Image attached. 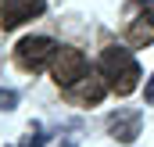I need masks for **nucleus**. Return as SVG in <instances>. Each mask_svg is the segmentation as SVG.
Returning a JSON list of instances; mask_svg holds the SVG:
<instances>
[{
  "instance_id": "6e6552de",
  "label": "nucleus",
  "mask_w": 154,
  "mask_h": 147,
  "mask_svg": "<svg viewBox=\"0 0 154 147\" xmlns=\"http://www.w3.org/2000/svg\"><path fill=\"white\" fill-rule=\"evenodd\" d=\"M14 108H18V90L0 86V111H14Z\"/></svg>"
},
{
  "instance_id": "0eeeda50",
  "label": "nucleus",
  "mask_w": 154,
  "mask_h": 147,
  "mask_svg": "<svg viewBox=\"0 0 154 147\" xmlns=\"http://www.w3.org/2000/svg\"><path fill=\"white\" fill-rule=\"evenodd\" d=\"M125 39L133 43V47H147V43H154V18H133L129 22V29H125Z\"/></svg>"
},
{
  "instance_id": "7ed1b4c3",
  "label": "nucleus",
  "mask_w": 154,
  "mask_h": 147,
  "mask_svg": "<svg viewBox=\"0 0 154 147\" xmlns=\"http://www.w3.org/2000/svg\"><path fill=\"white\" fill-rule=\"evenodd\" d=\"M50 72H54V83L57 86L68 90V86H75L79 79L90 75V61H86V54L79 47H57V54L50 61Z\"/></svg>"
},
{
  "instance_id": "1a4fd4ad",
  "label": "nucleus",
  "mask_w": 154,
  "mask_h": 147,
  "mask_svg": "<svg viewBox=\"0 0 154 147\" xmlns=\"http://www.w3.org/2000/svg\"><path fill=\"white\" fill-rule=\"evenodd\" d=\"M43 140H47V136H43V126L32 122V129H29V136L22 140V147H43Z\"/></svg>"
},
{
  "instance_id": "f257e3e1",
  "label": "nucleus",
  "mask_w": 154,
  "mask_h": 147,
  "mask_svg": "<svg viewBox=\"0 0 154 147\" xmlns=\"http://www.w3.org/2000/svg\"><path fill=\"white\" fill-rule=\"evenodd\" d=\"M97 68H100V75L108 79V86L115 90L118 97H129V93L140 86V79H143L140 65H136V58H133L129 50H122V47H104Z\"/></svg>"
},
{
  "instance_id": "f03ea898",
  "label": "nucleus",
  "mask_w": 154,
  "mask_h": 147,
  "mask_svg": "<svg viewBox=\"0 0 154 147\" xmlns=\"http://www.w3.org/2000/svg\"><path fill=\"white\" fill-rule=\"evenodd\" d=\"M54 54H57V43L50 36H25L18 47H14V61H18V68L22 72H43L50 61H54Z\"/></svg>"
},
{
  "instance_id": "20e7f679",
  "label": "nucleus",
  "mask_w": 154,
  "mask_h": 147,
  "mask_svg": "<svg viewBox=\"0 0 154 147\" xmlns=\"http://www.w3.org/2000/svg\"><path fill=\"white\" fill-rule=\"evenodd\" d=\"M43 11V0H0V29H18L22 22H32Z\"/></svg>"
},
{
  "instance_id": "9d476101",
  "label": "nucleus",
  "mask_w": 154,
  "mask_h": 147,
  "mask_svg": "<svg viewBox=\"0 0 154 147\" xmlns=\"http://www.w3.org/2000/svg\"><path fill=\"white\" fill-rule=\"evenodd\" d=\"M143 97H147V104H154V72H151V79H147V90H143Z\"/></svg>"
},
{
  "instance_id": "423d86ee",
  "label": "nucleus",
  "mask_w": 154,
  "mask_h": 147,
  "mask_svg": "<svg viewBox=\"0 0 154 147\" xmlns=\"http://www.w3.org/2000/svg\"><path fill=\"white\" fill-rule=\"evenodd\" d=\"M108 90H111V86H108V79H104V75H100V72L93 75V72H90L86 79H79L75 86H68V97L79 101V104H100Z\"/></svg>"
},
{
  "instance_id": "39448f33",
  "label": "nucleus",
  "mask_w": 154,
  "mask_h": 147,
  "mask_svg": "<svg viewBox=\"0 0 154 147\" xmlns=\"http://www.w3.org/2000/svg\"><path fill=\"white\" fill-rule=\"evenodd\" d=\"M140 126H143V115L136 108H122V111H115L108 118V133L115 136L118 144H133L140 136Z\"/></svg>"
}]
</instances>
